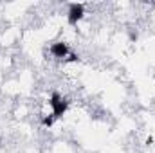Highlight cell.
<instances>
[{
    "label": "cell",
    "mask_w": 155,
    "mask_h": 153,
    "mask_svg": "<svg viewBox=\"0 0 155 153\" xmlns=\"http://www.w3.org/2000/svg\"><path fill=\"white\" fill-rule=\"evenodd\" d=\"M49 106H51V115H54L56 119H60V117H63V115L67 114V110H69V101H67L63 96H60L58 92H54V94L49 97Z\"/></svg>",
    "instance_id": "6da1fadb"
},
{
    "label": "cell",
    "mask_w": 155,
    "mask_h": 153,
    "mask_svg": "<svg viewBox=\"0 0 155 153\" xmlns=\"http://www.w3.org/2000/svg\"><path fill=\"white\" fill-rule=\"evenodd\" d=\"M85 16V5L83 4H69V11H67V22L71 25H78V22H81Z\"/></svg>",
    "instance_id": "7a4b0ae2"
},
{
    "label": "cell",
    "mask_w": 155,
    "mask_h": 153,
    "mask_svg": "<svg viewBox=\"0 0 155 153\" xmlns=\"http://www.w3.org/2000/svg\"><path fill=\"white\" fill-rule=\"evenodd\" d=\"M49 50H51V54H52L54 58H58V60H65V58L71 54V49H69V45H67L65 41H54V43L49 47Z\"/></svg>",
    "instance_id": "3957f363"
},
{
    "label": "cell",
    "mask_w": 155,
    "mask_h": 153,
    "mask_svg": "<svg viewBox=\"0 0 155 153\" xmlns=\"http://www.w3.org/2000/svg\"><path fill=\"white\" fill-rule=\"evenodd\" d=\"M54 121H56V117H54V115H43V119H41V124H43V126H47V128H51V126H52V124H54Z\"/></svg>",
    "instance_id": "277c9868"
},
{
    "label": "cell",
    "mask_w": 155,
    "mask_h": 153,
    "mask_svg": "<svg viewBox=\"0 0 155 153\" xmlns=\"http://www.w3.org/2000/svg\"><path fill=\"white\" fill-rule=\"evenodd\" d=\"M78 60H79V56H78L76 52H71V54H69L63 61H67V63H74V61H78Z\"/></svg>",
    "instance_id": "5b68a950"
},
{
    "label": "cell",
    "mask_w": 155,
    "mask_h": 153,
    "mask_svg": "<svg viewBox=\"0 0 155 153\" xmlns=\"http://www.w3.org/2000/svg\"><path fill=\"white\" fill-rule=\"evenodd\" d=\"M146 144H148V146H152V144H153V137H152V135L146 139Z\"/></svg>",
    "instance_id": "8992f818"
}]
</instances>
